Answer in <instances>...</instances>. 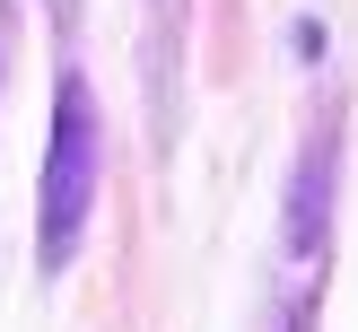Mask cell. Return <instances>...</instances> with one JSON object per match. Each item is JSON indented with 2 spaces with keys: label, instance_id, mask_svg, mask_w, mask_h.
<instances>
[{
  "label": "cell",
  "instance_id": "6da1fadb",
  "mask_svg": "<svg viewBox=\"0 0 358 332\" xmlns=\"http://www.w3.org/2000/svg\"><path fill=\"white\" fill-rule=\"evenodd\" d=\"M87 192H96V105H87V79H62V96H52V149H44V219H35L44 271H62L79 254Z\"/></svg>",
  "mask_w": 358,
  "mask_h": 332
}]
</instances>
